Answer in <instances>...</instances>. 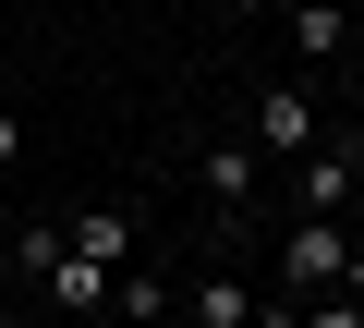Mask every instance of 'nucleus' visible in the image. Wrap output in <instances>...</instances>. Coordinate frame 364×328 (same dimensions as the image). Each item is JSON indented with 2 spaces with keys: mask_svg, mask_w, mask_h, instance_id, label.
Here are the masks:
<instances>
[{
  "mask_svg": "<svg viewBox=\"0 0 364 328\" xmlns=\"http://www.w3.org/2000/svg\"><path fill=\"white\" fill-rule=\"evenodd\" d=\"M195 171H207V195L243 219V207H255V171H267V146H255V134H219V146L195 158Z\"/></svg>",
  "mask_w": 364,
  "mask_h": 328,
  "instance_id": "nucleus-4",
  "label": "nucleus"
},
{
  "mask_svg": "<svg viewBox=\"0 0 364 328\" xmlns=\"http://www.w3.org/2000/svg\"><path fill=\"white\" fill-rule=\"evenodd\" d=\"M291 49L304 61H340L352 49V13H340V0H291Z\"/></svg>",
  "mask_w": 364,
  "mask_h": 328,
  "instance_id": "nucleus-5",
  "label": "nucleus"
},
{
  "mask_svg": "<svg viewBox=\"0 0 364 328\" xmlns=\"http://www.w3.org/2000/svg\"><path fill=\"white\" fill-rule=\"evenodd\" d=\"M61 243H73V219H25V231H13V268H25V280H49V268H61Z\"/></svg>",
  "mask_w": 364,
  "mask_h": 328,
  "instance_id": "nucleus-9",
  "label": "nucleus"
},
{
  "mask_svg": "<svg viewBox=\"0 0 364 328\" xmlns=\"http://www.w3.org/2000/svg\"><path fill=\"white\" fill-rule=\"evenodd\" d=\"M49 304H61V316H97V304H109V268L61 243V268H49Z\"/></svg>",
  "mask_w": 364,
  "mask_h": 328,
  "instance_id": "nucleus-7",
  "label": "nucleus"
},
{
  "mask_svg": "<svg viewBox=\"0 0 364 328\" xmlns=\"http://www.w3.org/2000/svg\"><path fill=\"white\" fill-rule=\"evenodd\" d=\"M340 268H352V231L304 207V219L279 231V292H340Z\"/></svg>",
  "mask_w": 364,
  "mask_h": 328,
  "instance_id": "nucleus-1",
  "label": "nucleus"
},
{
  "mask_svg": "<svg viewBox=\"0 0 364 328\" xmlns=\"http://www.w3.org/2000/svg\"><path fill=\"white\" fill-rule=\"evenodd\" d=\"M316 134H328V122H316V97H304V85H267V97H255V146L279 158V171H291Z\"/></svg>",
  "mask_w": 364,
  "mask_h": 328,
  "instance_id": "nucleus-3",
  "label": "nucleus"
},
{
  "mask_svg": "<svg viewBox=\"0 0 364 328\" xmlns=\"http://www.w3.org/2000/svg\"><path fill=\"white\" fill-rule=\"evenodd\" d=\"M73 255H97V268L122 280V268H134V219H122V207H85V219H73Z\"/></svg>",
  "mask_w": 364,
  "mask_h": 328,
  "instance_id": "nucleus-6",
  "label": "nucleus"
},
{
  "mask_svg": "<svg viewBox=\"0 0 364 328\" xmlns=\"http://www.w3.org/2000/svg\"><path fill=\"white\" fill-rule=\"evenodd\" d=\"M195 328H255V292L243 280H195Z\"/></svg>",
  "mask_w": 364,
  "mask_h": 328,
  "instance_id": "nucleus-10",
  "label": "nucleus"
},
{
  "mask_svg": "<svg viewBox=\"0 0 364 328\" xmlns=\"http://www.w3.org/2000/svg\"><path fill=\"white\" fill-rule=\"evenodd\" d=\"M304 328H364V304L352 292H304Z\"/></svg>",
  "mask_w": 364,
  "mask_h": 328,
  "instance_id": "nucleus-11",
  "label": "nucleus"
},
{
  "mask_svg": "<svg viewBox=\"0 0 364 328\" xmlns=\"http://www.w3.org/2000/svg\"><path fill=\"white\" fill-rule=\"evenodd\" d=\"M109 316L158 328V316H170V280H158V268H122V280H109Z\"/></svg>",
  "mask_w": 364,
  "mask_h": 328,
  "instance_id": "nucleus-8",
  "label": "nucleus"
},
{
  "mask_svg": "<svg viewBox=\"0 0 364 328\" xmlns=\"http://www.w3.org/2000/svg\"><path fill=\"white\" fill-rule=\"evenodd\" d=\"M340 292H352V304H364V243H352V268H340Z\"/></svg>",
  "mask_w": 364,
  "mask_h": 328,
  "instance_id": "nucleus-13",
  "label": "nucleus"
},
{
  "mask_svg": "<svg viewBox=\"0 0 364 328\" xmlns=\"http://www.w3.org/2000/svg\"><path fill=\"white\" fill-rule=\"evenodd\" d=\"M0 171H25V122L13 110H0Z\"/></svg>",
  "mask_w": 364,
  "mask_h": 328,
  "instance_id": "nucleus-12",
  "label": "nucleus"
},
{
  "mask_svg": "<svg viewBox=\"0 0 364 328\" xmlns=\"http://www.w3.org/2000/svg\"><path fill=\"white\" fill-rule=\"evenodd\" d=\"M291 171H304V207H316V219H340V207H352V183H364V134H352V146H328V134H316Z\"/></svg>",
  "mask_w": 364,
  "mask_h": 328,
  "instance_id": "nucleus-2",
  "label": "nucleus"
}]
</instances>
